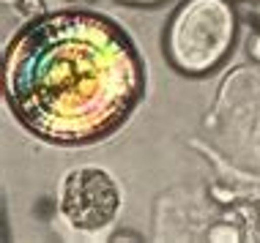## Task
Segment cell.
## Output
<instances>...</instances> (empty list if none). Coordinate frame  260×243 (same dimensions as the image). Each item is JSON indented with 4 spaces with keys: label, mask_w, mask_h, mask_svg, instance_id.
<instances>
[{
    "label": "cell",
    "mask_w": 260,
    "mask_h": 243,
    "mask_svg": "<svg viewBox=\"0 0 260 243\" xmlns=\"http://www.w3.org/2000/svg\"><path fill=\"white\" fill-rule=\"evenodd\" d=\"M257 17H260V3H257Z\"/></svg>",
    "instance_id": "cell-9"
},
{
    "label": "cell",
    "mask_w": 260,
    "mask_h": 243,
    "mask_svg": "<svg viewBox=\"0 0 260 243\" xmlns=\"http://www.w3.org/2000/svg\"><path fill=\"white\" fill-rule=\"evenodd\" d=\"M121 208L118 183L102 167H77L60 183V213L74 230L96 232L115 219Z\"/></svg>",
    "instance_id": "cell-3"
},
{
    "label": "cell",
    "mask_w": 260,
    "mask_h": 243,
    "mask_svg": "<svg viewBox=\"0 0 260 243\" xmlns=\"http://www.w3.org/2000/svg\"><path fill=\"white\" fill-rule=\"evenodd\" d=\"M208 240H241V232L233 224H216L208 230Z\"/></svg>",
    "instance_id": "cell-4"
},
{
    "label": "cell",
    "mask_w": 260,
    "mask_h": 243,
    "mask_svg": "<svg viewBox=\"0 0 260 243\" xmlns=\"http://www.w3.org/2000/svg\"><path fill=\"white\" fill-rule=\"evenodd\" d=\"M74 3H88V0H74Z\"/></svg>",
    "instance_id": "cell-8"
},
{
    "label": "cell",
    "mask_w": 260,
    "mask_h": 243,
    "mask_svg": "<svg viewBox=\"0 0 260 243\" xmlns=\"http://www.w3.org/2000/svg\"><path fill=\"white\" fill-rule=\"evenodd\" d=\"M143 85L132 38L99 14L39 17L6 50V101L27 131L50 142L82 145L112 134Z\"/></svg>",
    "instance_id": "cell-1"
},
{
    "label": "cell",
    "mask_w": 260,
    "mask_h": 243,
    "mask_svg": "<svg viewBox=\"0 0 260 243\" xmlns=\"http://www.w3.org/2000/svg\"><path fill=\"white\" fill-rule=\"evenodd\" d=\"M238 3H255V0H238Z\"/></svg>",
    "instance_id": "cell-7"
},
{
    "label": "cell",
    "mask_w": 260,
    "mask_h": 243,
    "mask_svg": "<svg viewBox=\"0 0 260 243\" xmlns=\"http://www.w3.org/2000/svg\"><path fill=\"white\" fill-rule=\"evenodd\" d=\"M118 3H123V6H159L165 0H118Z\"/></svg>",
    "instance_id": "cell-6"
},
{
    "label": "cell",
    "mask_w": 260,
    "mask_h": 243,
    "mask_svg": "<svg viewBox=\"0 0 260 243\" xmlns=\"http://www.w3.org/2000/svg\"><path fill=\"white\" fill-rule=\"evenodd\" d=\"M236 30L238 17L230 0H184L165 30V58L175 71L203 77L224 63Z\"/></svg>",
    "instance_id": "cell-2"
},
{
    "label": "cell",
    "mask_w": 260,
    "mask_h": 243,
    "mask_svg": "<svg viewBox=\"0 0 260 243\" xmlns=\"http://www.w3.org/2000/svg\"><path fill=\"white\" fill-rule=\"evenodd\" d=\"M247 50H249V58L255 60V63H260V30H257V33H252V36H249V44H247Z\"/></svg>",
    "instance_id": "cell-5"
}]
</instances>
